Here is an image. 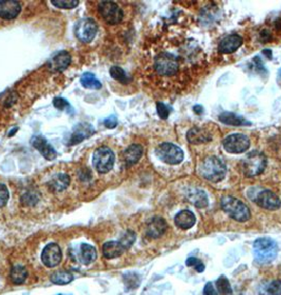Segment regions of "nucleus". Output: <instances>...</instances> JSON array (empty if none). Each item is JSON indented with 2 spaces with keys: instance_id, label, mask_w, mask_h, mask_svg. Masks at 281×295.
Wrapping results in <instances>:
<instances>
[{
  "instance_id": "obj_1",
  "label": "nucleus",
  "mask_w": 281,
  "mask_h": 295,
  "mask_svg": "<svg viewBox=\"0 0 281 295\" xmlns=\"http://www.w3.org/2000/svg\"><path fill=\"white\" fill-rule=\"evenodd\" d=\"M200 174L212 183L221 182L227 174V167L218 157L211 156L202 162L200 166Z\"/></svg>"
},
{
  "instance_id": "obj_2",
  "label": "nucleus",
  "mask_w": 281,
  "mask_h": 295,
  "mask_svg": "<svg viewBox=\"0 0 281 295\" xmlns=\"http://www.w3.org/2000/svg\"><path fill=\"white\" fill-rule=\"evenodd\" d=\"M221 207L229 216L237 222L245 223L250 220L251 212L248 206L233 196H224L221 200Z\"/></svg>"
},
{
  "instance_id": "obj_3",
  "label": "nucleus",
  "mask_w": 281,
  "mask_h": 295,
  "mask_svg": "<svg viewBox=\"0 0 281 295\" xmlns=\"http://www.w3.org/2000/svg\"><path fill=\"white\" fill-rule=\"evenodd\" d=\"M255 259L260 264L272 263L278 254V245L275 241L269 238L258 239L254 243Z\"/></svg>"
},
{
  "instance_id": "obj_4",
  "label": "nucleus",
  "mask_w": 281,
  "mask_h": 295,
  "mask_svg": "<svg viewBox=\"0 0 281 295\" xmlns=\"http://www.w3.org/2000/svg\"><path fill=\"white\" fill-rule=\"evenodd\" d=\"M267 167V159L265 154L258 151H253L243 160L242 169L248 177L260 175Z\"/></svg>"
},
{
  "instance_id": "obj_5",
  "label": "nucleus",
  "mask_w": 281,
  "mask_h": 295,
  "mask_svg": "<svg viewBox=\"0 0 281 295\" xmlns=\"http://www.w3.org/2000/svg\"><path fill=\"white\" fill-rule=\"evenodd\" d=\"M93 165L101 174L110 172L115 165V154L109 148L101 147L93 154Z\"/></svg>"
},
{
  "instance_id": "obj_6",
  "label": "nucleus",
  "mask_w": 281,
  "mask_h": 295,
  "mask_svg": "<svg viewBox=\"0 0 281 295\" xmlns=\"http://www.w3.org/2000/svg\"><path fill=\"white\" fill-rule=\"evenodd\" d=\"M156 154L162 162L168 165H178L184 159L183 151L178 146L171 143L160 145L156 150Z\"/></svg>"
},
{
  "instance_id": "obj_7",
  "label": "nucleus",
  "mask_w": 281,
  "mask_h": 295,
  "mask_svg": "<svg viewBox=\"0 0 281 295\" xmlns=\"http://www.w3.org/2000/svg\"><path fill=\"white\" fill-rule=\"evenodd\" d=\"M155 69L162 76H173L179 71V62L172 54L162 53L155 59Z\"/></svg>"
},
{
  "instance_id": "obj_8",
  "label": "nucleus",
  "mask_w": 281,
  "mask_h": 295,
  "mask_svg": "<svg viewBox=\"0 0 281 295\" xmlns=\"http://www.w3.org/2000/svg\"><path fill=\"white\" fill-rule=\"evenodd\" d=\"M98 24L91 18H83L74 27V34L83 43H90L98 33Z\"/></svg>"
},
{
  "instance_id": "obj_9",
  "label": "nucleus",
  "mask_w": 281,
  "mask_h": 295,
  "mask_svg": "<svg viewBox=\"0 0 281 295\" xmlns=\"http://www.w3.org/2000/svg\"><path fill=\"white\" fill-rule=\"evenodd\" d=\"M99 11L104 21L109 25L120 24L124 17L122 9L112 2H102L99 5Z\"/></svg>"
},
{
  "instance_id": "obj_10",
  "label": "nucleus",
  "mask_w": 281,
  "mask_h": 295,
  "mask_svg": "<svg viewBox=\"0 0 281 295\" xmlns=\"http://www.w3.org/2000/svg\"><path fill=\"white\" fill-rule=\"evenodd\" d=\"M223 146L228 152L239 154L246 152L250 148V140L243 134H233L224 140Z\"/></svg>"
},
{
  "instance_id": "obj_11",
  "label": "nucleus",
  "mask_w": 281,
  "mask_h": 295,
  "mask_svg": "<svg viewBox=\"0 0 281 295\" xmlns=\"http://www.w3.org/2000/svg\"><path fill=\"white\" fill-rule=\"evenodd\" d=\"M62 261V250L55 243L47 245L42 252V262L48 268H54Z\"/></svg>"
},
{
  "instance_id": "obj_12",
  "label": "nucleus",
  "mask_w": 281,
  "mask_h": 295,
  "mask_svg": "<svg viewBox=\"0 0 281 295\" xmlns=\"http://www.w3.org/2000/svg\"><path fill=\"white\" fill-rule=\"evenodd\" d=\"M256 203L259 207L271 211L278 210L281 207L280 199L275 193L269 190L260 192L256 199Z\"/></svg>"
},
{
  "instance_id": "obj_13",
  "label": "nucleus",
  "mask_w": 281,
  "mask_h": 295,
  "mask_svg": "<svg viewBox=\"0 0 281 295\" xmlns=\"http://www.w3.org/2000/svg\"><path fill=\"white\" fill-rule=\"evenodd\" d=\"M71 55L67 51H61L56 53L48 63V68L51 72L60 73L65 71L71 64Z\"/></svg>"
},
{
  "instance_id": "obj_14",
  "label": "nucleus",
  "mask_w": 281,
  "mask_h": 295,
  "mask_svg": "<svg viewBox=\"0 0 281 295\" xmlns=\"http://www.w3.org/2000/svg\"><path fill=\"white\" fill-rule=\"evenodd\" d=\"M31 145L35 149L39 150L40 153L48 161H53L56 159V156H58V153H56L55 149L46 141V139H44L43 136L35 135L31 140Z\"/></svg>"
},
{
  "instance_id": "obj_15",
  "label": "nucleus",
  "mask_w": 281,
  "mask_h": 295,
  "mask_svg": "<svg viewBox=\"0 0 281 295\" xmlns=\"http://www.w3.org/2000/svg\"><path fill=\"white\" fill-rule=\"evenodd\" d=\"M21 11V4L15 0H2L0 2V18L11 21L20 15Z\"/></svg>"
},
{
  "instance_id": "obj_16",
  "label": "nucleus",
  "mask_w": 281,
  "mask_h": 295,
  "mask_svg": "<svg viewBox=\"0 0 281 295\" xmlns=\"http://www.w3.org/2000/svg\"><path fill=\"white\" fill-rule=\"evenodd\" d=\"M167 229V224L162 218H154L146 227V234L152 239H159Z\"/></svg>"
},
{
  "instance_id": "obj_17",
  "label": "nucleus",
  "mask_w": 281,
  "mask_h": 295,
  "mask_svg": "<svg viewBox=\"0 0 281 295\" xmlns=\"http://www.w3.org/2000/svg\"><path fill=\"white\" fill-rule=\"evenodd\" d=\"M93 133H95V130L89 124H80L74 129V133L70 137L69 145H78L90 137Z\"/></svg>"
},
{
  "instance_id": "obj_18",
  "label": "nucleus",
  "mask_w": 281,
  "mask_h": 295,
  "mask_svg": "<svg viewBox=\"0 0 281 295\" xmlns=\"http://www.w3.org/2000/svg\"><path fill=\"white\" fill-rule=\"evenodd\" d=\"M242 45V38L239 35H230L222 39L219 45V51L224 54H230L237 51Z\"/></svg>"
},
{
  "instance_id": "obj_19",
  "label": "nucleus",
  "mask_w": 281,
  "mask_h": 295,
  "mask_svg": "<svg viewBox=\"0 0 281 295\" xmlns=\"http://www.w3.org/2000/svg\"><path fill=\"white\" fill-rule=\"evenodd\" d=\"M175 223H176L177 227H179L183 230H189L195 226L196 216L190 210H183V211H180L176 215Z\"/></svg>"
},
{
  "instance_id": "obj_20",
  "label": "nucleus",
  "mask_w": 281,
  "mask_h": 295,
  "mask_svg": "<svg viewBox=\"0 0 281 295\" xmlns=\"http://www.w3.org/2000/svg\"><path fill=\"white\" fill-rule=\"evenodd\" d=\"M126 251L125 247L121 244V242H108L103 246V254L107 260L117 259Z\"/></svg>"
},
{
  "instance_id": "obj_21",
  "label": "nucleus",
  "mask_w": 281,
  "mask_h": 295,
  "mask_svg": "<svg viewBox=\"0 0 281 295\" xmlns=\"http://www.w3.org/2000/svg\"><path fill=\"white\" fill-rule=\"evenodd\" d=\"M187 199L197 208H205L209 205V199L206 193L199 189H192L187 193Z\"/></svg>"
},
{
  "instance_id": "obj_22",
  "label": "nucleus",
  "mask_w": 281,
  "mask_h": 295,
  "mask_svg": "<svg viewBox=\"0 0 281 295\" xmlns=\"http://www.w3.org/2000/svg\"><path fill=\"white\" fill-rule=\"evenodd\" d=\"M143 155V148L140 145H131L124 153V161L128 166L137 164Z\"/></svg>"
},
{
  "instance_id": "obj_23",
  "label": "nucleus",
  "mask_w": 281,
  "mask_h": 295,
  "mask_svg": "<svg viewBox=\"0 0 281 295\" xmlns=\"http://www.w3.org/2000/svg\"><path fill=\"white\" fill-rule=\"evenodd\" d=\"M70 185V177L67 174H58L52 177L49 183V188L53 192H62Z\"/></svg>"
},
{
  "instance_id": "obj_24",
  "label": "nucleus",
  "mask_w": 281,
  "mask_h": 295,
  "mask_svg": "<svg viewBox=\"0 0 281 295\" xmlns=\"http://www.w3.org/2000/svg\"><path fill=\"white\" fill-rule=\"evenodd\" d=\"M80 257H81V262L84 265H89L97 260V258H98L97 250L95 247H92L91 245L83 244L81 246Z\"/></svg>"
},
{
  "instance_id": "obj_25",
  "label": "nucleus",
  "mask_w": 281,
  "mask_h": 295,
  "mask_svg": "<svg viewBox=\"0 0 281 295\" xmlns=\"http://www.w3.org/2000/svg\"><path fill=\"white\" fill-rule=\"evenodd\" d=\"M220 121L224 124L227 125H231V126H243V125H251L250 122L246 121L245 118L238 116L234 113H230V112H226V113H222L220 116Z\"/></svg>"
},
{
  "instance_id": "obj_26",
  "label": "nucleus",
  "mask_w": 281,
  "mask_h": 295,
  "mask_svg": "<svg viewBox=\"0 0 281 295\" xmlns=\"http://www.w3.org/2000/svg\"><path fill=\"white\" fill-rule=\"evenodd\" d=\"M187 140H189L192 144H201V143L210 141L211 137L204 130L199 129V128H194L189 132V134H187Z\"/></svg>"
},
{
  "instance_id": "obj_27",
  "label": "nucleus",
  "mask_w": 281,
  "mask_h": 295,
  "mask_svg": "<svg viewBox=\"0 0 281 295\" xmlns=\"http://www.w3.org/2000/svg\"><path fill=\"white\" fill-rule=\"evenodd\" d=\"M81 84L83 87L91 90H100L102 88L101 82L92 73H84L81 77Z\"/></svg>"
},
{
  "instance_id": "obj_28",
  "label": "nucleus",
  "mask_w": 281,
  "mask_h": 295,
  "mask_svg": "<svg viewBox=\"0 0 281 295\" xmlns=\"http://www.w3.org/2000/svg\"><path fill=\"white\" fill-rule=\"evenodd\" d=\"M50 280L55 285H67L73 281V274L69 271H56L51 275Z\"/></svg>"
},
{
  "instance_id": "obj_29",
  "label": "nucleus",
  "mask_w": 281,
  "mask_h": 295,
  "mask_svg": "<svg viewBox=\"0 0 281 295\" xmlns=\"http://www.w3.org/2000/svg\"><path fill=\"white\" fill-rule=\"evenodd\" d=\"M28 278V271L23 266H15L11 271V280L15 285H22Z\"/></svg>"
},
{
  "instance_id": "obj_30",
  "label": "nucleus",
  "mask_w": 281,
  "mask_h": 295,
  "mask_svg": "<svg viewBox=\"0 0 281 295\" xmlns=\"http://www.w3.org/2000/svg\"><path fill=\"white\" fill-rule=\"evenodd\" d=\"M217 288L219 290V292L222 295H231L232 294V288H231V284L229 282V280L226 277H221L218 279L217 283Z\"/></svg>"
},
{
  "instance_id": "obj_31",
  "label": "nucleus",
  "mask_w": 281,
  "mask_h": 295,
  "mask_svg": "<svg viewBox=\"0 0 281 295\" xmlns=\"http://www.w3.org/2000/svg\"><path fill=\"white\" fill-rule=\"evenodd\" d=\"M110 75L112 78H114V80H116L122 84L128 83V76L126 75L125 71L120 67H112L110 69Z\"/></svg>"
},
{
  "instance_id": "obj_32",
  "label": "nucleus",
  "mask_w": 281,
  "mask_h": 295,
  "mask_svg": "<svg viewBox=\"0 0 281 295\" xmlns=\"http://www.w3.org/2000/svg\"><path fill=\"white\" fill-rule=\"evenodd\" d=\"M51 4L56 8L71 10L79 5V2H76V0H59V2H55V0H53V2H51Z\"/></svg>"
},
{
  "instance_id": "obj_33",
  "label": "nucleus",
  "mask_w": 281,
  "mask_h": 295,
  "mask_svg": "<svg viewBox=\"0 0 281 295\" xmlns=\"http://www.w3.org/2000/svg\"><path fill=\"white\" fill-rule=\"evenodd\" d=\"M37 202H39V196L33 191H29L26 194L23 195L22 203L26 206H34Z\"/></svg>"
},
{
  "instance_id": "obj_34",
  "label": "nucleus",
  "mask_w": 281,
  "mask_h": 295,
  "mask_svg": "<svg viewBox=\"0 0 281 295\" xmlns=\"http://www.w3.org/2000/svg\"><path fill=\"white\" fill-rule=\"evenodd\" d=\"M135 241H136V234L134 232H131V231L126 232V234L120 240L121 244L125 247L126 250L129 249L131 246H133Z\"/></svg>"
},
{
  "instance_id": "obj_35",
  "label": "nucleus",
  "mask_w": 281,
  "mask_h": 295,
  "mask_svg": "<svg viewBox=\"0 0 281 295\" xmlns=\"http://www.w3.org/2000/svg\"><path fill=\"white\" fill-rule=\"evenodd\" d=\"M266 291L268 295H281V282L280 281L272 282L271 284L268 285Z\"/></svg>"
},
{
  "instance_id": "obj_36",
  "label": "nucleus",
  "mask_w": 281,
  "mask_h": 295,
  "mask_svg": "<svg viewBox=\"0 0 281 295\" xmlns=\"http://www.w3.org/2000/svg\"><path fill=\"white\" fill-rule=\"evenodd\" d=\"M9 198L10 195L8 188L4 184H0V208H3L7 205Z\"/></svg>"
},
{
  "instance_id": "obj_37",
  "label": "nucleus",
  "mask_w": 281,
  "mask_h": 295,
  "mask_svg": "<svg viewBox=\"0 0 281 295\" xmlns=\"http://www.w3.org/2000/svg\"><path fill=\"white\" fill-rule=\"evenodd\" d=\"M186 266H189V267H195L196 271L198 272H203L205 267L204 265L202 264V262L196 258H190V259H187L186 261Z\"/></svg>"
},
{
  "instance_id": "obj_38",
  "label": "nucleus",
  "mask_w": 281,
  "mask_h": 295,
  "mask_svg": "<svg viewBox=\"0 0 281 295\" xmlns=\"http://www.w3.org/2000/svg\"><path fill=\"white\" fill-rule=\"evenodd\" d=\"M157 110H158V114L161 118H163V120H166V118L170 116L171 114V109L168 108L166 105L162 104V103H158L157 105Z\"/></svg>"
},
{
  "instance_id": "obj_39",
  "label": "nucleus",
  "mask_w": 281,
  "mask_h": 295,
  "mask_svg": "<svg viewBox=\"0 0 281 295\" xmlns=\"http://www.w3.org/2000/svg\"><path fill=\"white\" fill-rule=\"evenodd\" d=\"M53 104H54V106H55L56 109H59V110H61V111H65V110H67L68 108H70L69 103H68L66 100H64V98H62V97L55 98Z\"/></svg>"
},
{
  "instance_id": "obj_40",
  "label": "nucleus",
  "mask_w": 281,
  "mask_h": 295,
  "mask_svg": "<svg viewBox=\"0 0 281 295\" xmlns=\"http://www.w3.org/2000/svg\"><path fill=\"white\" fill-rule=\"evenodd\" d=\"M104 125L109 129H114L118 125V118L116 116H110L104 121Z\"/></svg>"
},
{
  "instance_id": "obj_41",
  "label": "nucleus",
  "mask_w": 281,
  "mask_h": 295,
  "mask_svg": "<svg viewBox=\"0 0 281 295\" xmlns=\"http://www.w3.org/2000/svg\"><path fill=\"white\" fill-rule=\"evenodd\" d=\"M204 295H218L217 291L214 288V285L212 283H208L204 287V291H203Z\"/></svg>"
},
{
  "instance_id": "obj_42",
  "label": "nucleus",
  "mask_w": 281,
  "mask_h": 295,
  "mask_svg": "<svg viewBox=\"0 0 281 295\" xmlns=\"http://www.w3.org/2000/svg\"><path fill=\"white\" fill-rule=\"evenodd\" d=\"M280 76H281V70H280Z\"/></svg>"
},
{
  "instance_id": "obj_43",
  "label": "nucleus",
  "mask_w": 281,
  "mask_h": 295,
  "mask_svg": "<svg viewBox=\"0 0 281 295\" xmlns=\"http://www.w3.org/2000/svg\"><path fill=\"white\" fill-rule=\"evenodd\" d=\"M59 295H62V294H59Z\"/></svg>"
}]
</instances>
